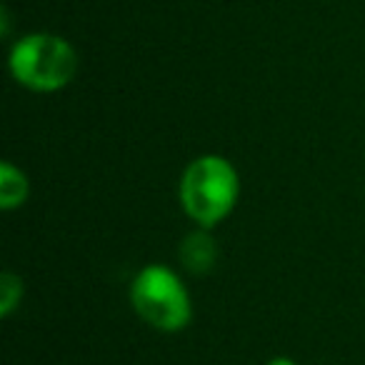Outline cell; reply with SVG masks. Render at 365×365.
<instances>
[{"instance_id": "obj_1", "label": "cell", "mask_w": 365, "mask_h": 365, "mask_svg": "<svg viewBox=\"0 0 365 365\" xmlns=\"http://www.w3.org/2000/svg\"><path fill=\"white\" fill-rule=\"evenodd\" d=\"M180 205L198 228L213 230L233 213L240 195L235 165L223 155H200L188 163L180 178Z\"/></svg>"}, {"instance_id": "obj_2", "label": "cell", "mask_w": 365, "mask_h": 365, "mask_svg": "<svg viewBox=\"0 0 365 365\" xmlns=\"http://www.w3.org/2000/svg\"><path fill=\"white\" fill-rule=\"evenodd\" d=\"M78 53L56 33H28L8 53V68L18 86L33 93H58L78 76Z\"/></svg>"}, {"instance_id": "obj_3", "label": "cell", "mask_w": 365, "mask_h": 365, "mask_svg": "<svg viewBox=\"0 0 365 365\" xmlns=\"http://www.w3.org/2000/svg\"><path fill=\"white\" fill-rule=\"evenodd\" d=\"M130 305L145 325L160 333H180L193 320V300L180 275L165 265H145L130 283Z\"/></svg>"}, {"instance_id": "obj_4", "label": "cell", "mask_w": 365, "mask_h": 365, "mask_svg": "<svg viewBox=\"0 0 365 365\" xmlns=\"http://www.w3.org/2000/svg\"><path fill=\"white\" fill-rule=\"evenodd\" d=\"M218 243L208 228H195L193 233L182 238L180 248H178L182 270H188L190 275H208L218 265Z\"/></svg>"}, {"instance_id": "obj_5", "label": "cell", "mask_w": 365, "mask_h": 365, "mask_svg": "<svg viewBox=\"0 0 365 365\" xmlns=\"http://www.w3.org/2000/svg\"><path fill=\"white\" fill-rule=\"evenodd\" d=\"M28 193H31L28 175L11 160H6L0 165V208L18 210L21 205H26Z\"/></svg>"}, {"instance_id": "obj_6", "label": "cell", "mask_w": 365, "mask_h": 365, "mask_svg": "<svg viewBox=\"0 0 365 365\" xmlns=\"http://www.w3.org/2000/svg\"><path fill=\"white\" fill-rule=\"evenodd\" d=\"M23 300V280L16 273H3L0 275V315L11 318L13 310L21 305Z\"/></svg>"}, {"instance_id": "obj_7", "label": "cell", "mask_w": 365, "mask_h": 365, "mask_svg": "<svg viewBox=\"0 0 365 365\" xmlns=\"http://www.w3.org/2000/svg\"><path fill=\"white\" fill-rule=\"evenodd\" d=\"M265 365H298L293 358H288V355H275V358H270Z\"/></svg>"}]
</instances>
